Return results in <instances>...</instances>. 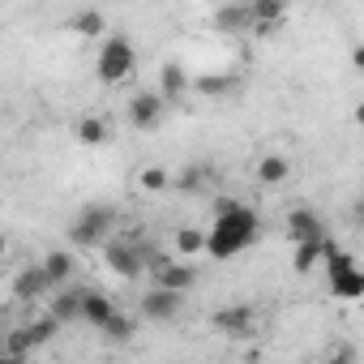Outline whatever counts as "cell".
I'll use <instances>...</instances> for the list:
<instances>
[{
    "instance_id": "1",
    "label": "cell",
    "mask_w": 364,
    "mask_h": 364,
    "mask_svg": "<svg viewBox=\"0 0 364 364\" xmlns=\"http://www.w3.org/2000/svg\"><path fill=\"white\" fill-rule=\"evenodd\" d=\"M257 232H262V219H257V210H253V206H240V202H232V206L215 210V223L206 228V257H215V262H228V257L245 253V249L257 240Z\"/></svg>"
},
{
    "instance_id": "2",
    "label": "cell",
    "mask_w": 364,
    "mask_h": 364,
    "mask_svg": "<svg viewBox=\"0 0 364 364\" xmlns=\"http://www.w3.org/2000/svg\"><path fill=\"white\" fill-rule=\"evenodd\" d=\"M133 65H137L133 39H129V35H107V39H103V48H99V60H95L99 82L116 86V82H124V77L133 73Z\"/></svg>"
},
{
    "instance_id": "3",
    "label": "cell",
    "mask_w": 364,
    "mask_h": 364,
    "mask_svg": "<svg viewBox=\"0 0 364 364\" xmlns=\"http://www.w3.org/2000/svg\"><path fill=\"white\" fill-rule=\"evenodd\" d=\"M326 270H330V291L338 300H364V270L355 266L351 253L326 245Z\"/></svg>"
},
{
    "instance_id": "4",
    "label": "cell",
    "mask_w": 364,
    "mask_h": 364,
    "mask_svg": "<svg viewBox=\"0 0 364 364\" xmlns=\"http://www.w3.org/2000/svg\"><path fill=\"white\" fill-rule=\"evenodd\" d=\"M65 321L56 317V313H43V317H35V321H26L22 330H14L9 338H5V355L9 360H26L35 347H43V343H52V334L60 330Z\"/></svg>"
},
{
    "instance_id": "5",
    "label": "cell",
    "mask_w": 364,
    "mask_h": 364,
    "mask_svg": "<svg viewBox=\"0 0 364 364\" xmlns=\"http://www.w3.org/2000/svg\"><path fill=\"white\" fill-rule=\"evenodd\" d=\"M112 223H116V215H112L107 206H86V210L73 219L69 240H73L77 249H95V245H103V236L112 232Z\"/></svg>"
},
{
    "instance_id": "6",
    "label": "cell",
    "mask_w": 364,
    "mask_h": 364,
    "mask_svg": "<svg viewBox=\"0 0 364 364\" xmlns=\"http://www.w3.org/2000/svg\"><path fill=\"white\" fill-rule=\"evenodd\" d=\"M180 309H185V291H171V287L154 283L141 296V317H150V321H171V317H180Z\"/></svg>"
},
{
    "instance_id": "7",
    "label": "cell",
    "mask_w": 364,
    "mask_h": 364,
    "mask_svg": "<svg viewBox=\"0 0 364 364\" xmlns=\"http://www.w3.org/2000/svg\"><path fill=\"white\" fill-rule=\"evenodd\" d=\"M103 262H107L120 279H137V274L146 270L141 249H137L133 240H107V245H103Z\"/></svg>"
},
{
    "instance_id": "8",
    "label": "cell",
    "mask_w": 364,
    "mask_h": 364,
    "mask_svg": "<svg viewBox=\"0 0 364 364\" xmlns=\"http://www.w3.org/2000/svg\"><path fill=\"white\" fill-rule=\"evenodd\" d=\"M150 274L159 287H171V291H189L198 283V270L185 266V262H171V257H150Z\"/></svg>"
},
{
    "instance_id": "9",
    "label": "cell",
    "mask_w": 364,
    "mask_h": 364,
    "mask_svg": "<svg viewBox=\"0 0 364 364\" xmlns=\"http://www.w3.org/2000/svg\"><path fill=\"white\" fill-rule=\"evenodd\" d=\"M159 120H163V95L137 90V95L129 99V124H133V129H154Z\"/></svg>"
},
{
    "instance_id": "10",
    "label": "cell",
    "mask_w": 364,
    "mask_h": 364,
    "mask_svg": "<svg viewBox=\"0 0 364 364\" xmlns=\"http://www.w3.org/2000/svg\"><path fill=\"white\" fill-rule=\"evenodd\" d=\"M48 291H56V283H52V274L43 270V262H39V266H26V270L14 279V296H18V300H39V296H48Z\"/></svg>"
},
{
    "instance_id": "11",
    "label": "cell",
    "mask_w": 364,
    "mask_h": 364,
    "mask_svg": "<svg viewBox=\"0 0 364 364\" xmlns=\"http://www.w3.org/2000/svg\"><path fill=\"white\" fill-rule=\"evenodd\" d=\"M287 236L300 245V240H321L326 236V223H321V215L317 210H309V206H296L291 215H287Z\"/></svg>"
},
{
    "instance_id": "12",
    "label": "cell",
    "mask_w": 364,
    "mask_h": 364,
    "mask_svg": "<svg viewBox=\"0 0 364 364\" xmlns=\"http://www.w3.org/2000/svg\"><path fill=\"white\" fill-rule=\"evenodd\" d=\"M82 309H86V287H56V296H52V313L65 321V326H73V321H82Z\"/></svg>"
},
{
    "instance_id": "13",
    "label": "cell",
    "mask_w": 364,
    "mask_h": 364,
    "mask_svg": "<svg viewBox=\"0 0 364 364\" xmlns=\"http://www.w3.org/2000/svg\"><path fill=\"white\" fill-rule=\"evenodd\" d=\"M215 330L228 334V338H245V334H253V309H245V304L219 309V313H215Z\"/></svg>"
},
{
    "instance_id": "14",
    "label": "cell",
    "mask_w": 364,
    "mask_h": 364,
    "mask_svg": "<svg viewBox=\"0 0 364 364\" xmlns=\"http://www.w3.org/2000/svg\"><path fill=\"white\" fill-rule=\"evenodd\" d=\"M112 317H116V304H112L103 291L86 287V309H82V321H86V326H95V330H103Z\"/></svg>"
},
{
    "instance_id": "15",
    "label": "cell",
    "mask_w": 364,
    "mask_h": 364,
    "mask_svg": "<svg viewBox=\"0 0 364 364\" xmlns=\"http://www.w3.org/2000/svg\"><path fill=\"white\" fill-rule=\"evenodd\" d=\"M249 14L257 31H279V22L287 18V0H249Z\"/></svg>"
},
{
    "instance_id": "16",
    "label": "cell",
    "mask_w": 364,
    "mask_h": 364,
    "mask_svg": "<svg viewBox=\"0 0 364 364\" xmlns=\"http://www.w3.org/2000/svg\"><path fill=\"white\" fill-rule=\"evenodd\" d=\"M249 22H253L249 5H223V9L215 14V26H219L223 35H240V31H249Z\"/></svg>"
},
{
    "instance_id": "17",
    "label": "cell",
    "mask_w": 364,
    "mask_h": 364,
    "mask_svg": "<svg viewBox=\"0 0 364 364\" xmlns=\"http://www.w3.org/2000/svg\"><path fill=\"white\" fill-rule=\"evenodd\" d=\"M326 245H330L326 236H321V240H300V245H296V262H291V270H296V274H309V270L326 257Z\"/></svg>"
},
{
    "instance_id": "18",
    "label": "cell",
    "mask_w": 364,
    "mask_h": 364,
    "mask_svg": "<svg viewBox=\"0 0 364 364\" xmlns=\"http://www.w3.org/2000/svg\"><path fill=\"white\" fill-rule=\"evenodd\" d=\"M43 270L52 274V283H56V287H65V283L73 279V253H65V249H52V253L43 257Z\"/></svg>"
},
{
    "instance_id": "19",
    "label": "cell",
    "mask_w": 364,
    "mask_h": 364,
    "mask_svg": "<svg viewBox=\"0 0 364 364\" xmlns=\"http://www.w3.org/2000/svg\"><path fill=\"white\" fill-rule=\"evenodd\" d=\"M171 245H176L180 257H198V253H206V232L202 228H180Z\"/></svg>"
},
{
    "instance_id": "20",
    "label": "cell",
    "mask_w": 364,
    "mask_h": 364,
    "mask_svg": "<svg viewBox=\"0 0 364 364\" xmlns=\"http://www.w3.org/2000/svg\"><path fill=\"white\" fill-rule=\"evenodd\" d=\"M159 90H163V99L185 95V90H189V73L180 69V65H163V73H159Z\"/></svg>"
},
{
    "instance_id": "21",
    "label": "cell",
    "mask_w": 364,
    "mask_h": 364,
    "mask_svg": "<svg viewBox=\"0 0 364 364\" xmlns=\"http://www.w3.org/2000/svg\"><path fill=\"white\" fill-rule=\"evenodd\" d=\"M107 137H112V129L99 116H82L77 120V141L82 146H107Z\"/></svg>"
},
{
    "instance_id": "22",
    "label": "cell",
    "mask_w": 364,
    "mask_h": 364,
    "mask_svg": "<svg viewBox=\"0 0 364 364\" xmlns=\"http://www.w3.org/2000/svg\"><path fill=\"white\" fill-rule=\"evenodd\" d=\"M287 159L283 154H266L262 163H257V180H262V185H283V180H287Z\"/></svg>"
},
{
    "instance_id": "23",
    "label": "cell",
    "mask_w": 364,
    "mask_h": 364,
    "mask_svg": "<svg viewBox=\"0 0 364 364\" xmlns=\"http://www.w3.org/2000/svg\"><path fill=\"white\" fill-rule=\"evenodd\" d=\"M69 26H73L82 39H99V35H103V14H95V9H82V14H77Z\"/></svg>"
},
{
    "instance_id": "24",
    "label": "cell",
    "mask_w": 364,
    "mask_h": 364,
    "mask_svg": "<svg viewBox=\"0 0 364 364\" xmlns=\"http://www.w3.org/2000/svg\"><path fill=\"white\" fill-rule=\"evenodd\" d=\"M99 334H103L107 343H129V338H133V321H129L124 313H116V317H112V321H107Z\"/></svg>"
},
{
    "instance_id": "25",
    "label": "cell",
    "mask_w": 364,
    "mask_h": 364,
    "mask_svg": "<svg viewBox=\"0 0 364 364\" xmlns=\"http://www.w3.org/2000/svg\"><path fill=\"white\" fill-rule=\"evenodd\" d=\"M137 185H141V189H146V193H163V189H167V185H171V176H167V171H163V167H146V171H141V176H137Z\"/></svg>"
},
{
    "instance_id": "26",
    "label": "cell",
    "mask_w": 364,
    "mask_h": 364,
    "mask_svg": "<svg viewBox=\"0 0 364 364\" xmlns=\"http://www.w3.org/2000/svg\"><path fill=\"white\" fill-rule=\"evenodd\" d=\"M202 185H206V167H189L185 176L176 180V189H180V193H198Z\"/></svg>"
},
{
    "instance_id": "27",
    "label": "cell",
    "mask_w": 364,
    "mask_h": 364,
    "mask_svg": "<svg viewBox=\"0 0 364 364\" xmlns=\"http://www.w3.org/2000/svg\"><path fill=\"white\" fill-rule=\"evenodd\" d=\"M198 90L202 95H223L228 90V77H198Z\"/></svg>"
},
{
    "instance_id": "28",
    "label": "cell",
    "mask_w": 364,
    "mask_h": 364,
    "mask_svg": "<svg viewBox=\"0 0 364 364\" xmlns=\"http://www.w3.org/2000/svg\"><path fill=\"white\" fill-rule=\"evenodd\" d=\"M351 65H355V69H364V43H355V48H351Z\"/></svg>"
},
{
    "instance_id": "29",
    "label": "cell",
    "mask_w": 364,
    "mask_h": 364,
    "mask_svg": "<svg viewBox=\"0 0 364 364\" xmlns=\"http://www.w3.org/2000/svg\"><path fill=\"white\" fill-rule=\"evenodd\" d=\"M355 124H360V129H364V103H360V107H355Z\"/></svg>"
},
{
    "instance_id": "30",
    "label": "cell",
    "mask_w": 364,
    "mask_h": 364,
    "mask_svg": "<svg viewBox=\"0 0 364 364\" xmlns=\"http://www.w3.org/2000/svg\"><path fill=\"white\" fill-rule=\"evenodd\" d=\"M355 219H360V223H364V198H360V202H355Z\"/></svg>"
}]
</instances>
